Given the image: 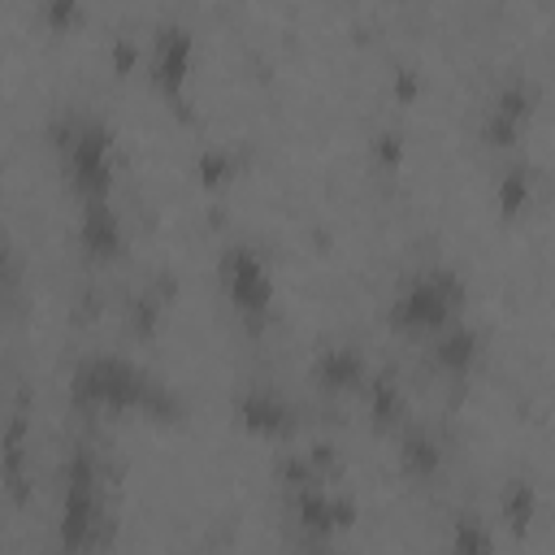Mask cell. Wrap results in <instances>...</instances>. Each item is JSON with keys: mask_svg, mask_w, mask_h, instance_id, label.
Segmentation results:
<instances>
[{"mask_svg": "<svg viewBox=\"0 0 555 555\" xmlns=\"http://www.w3.org/2000/svg\"><path fill=\"white\" fill-rule=\"evenodd\" d=\"M460 312H464V282H460V273L429 269V273H416V278L403 282V291L390 299L386 317H390V325L399 334L425 338V334H438Z\"/></svg>", "mask_w": 555, "mask_h": 555, "instance_id": "6da1fadb", "label": "cell"}, {"mask_svg": "<svg viewBox=\"0 0 555 555\" xmlns=\"http://www.w3.org/2000/svg\"><path fill=\"white\" fill-rule=\"evenodd\" d=\"M147 382L152 373H143L121 356H87L69 377V395L74 408L82 412H134L143 408Z\"/></svg>", "mask_w": 555, "mask_h": 555, "instance_id": "7a4b0ae2", "label": "cell"}, {"mask_svg": "<svg viewBox=\"0 0 555 555\" xmlns=\"http://www.w3.org/2000/svg\"><path fill=\"white\" fill-rule=\"evenodd\" d=\"M61 169L78 199H100L113 191V139L100 121H69L61 134Z\"/></svg>", "mask_w": 555, "mask_h": 555, "instance_id": "3957f363", "label": "cell"}, {"mask_svg": "<svg viewBox=\"0 0 555 555\" xmlns=\"http://www.w3.org/2000/svg\"><path fill=\"white\" fill-rule=\"evenodd\" d=\"M221 286H225L230 304L238 308V317H247V321H264L269 317L273 278H269V264H264V256L256 247L234 243L221 256Z\"/></svg>", "mask_w": 555, "mask_h": 555, "instance_id": "277c9868", "label": "cell"}, {"mask_svg": "<svg viewBox=\"0 0 555 555\" xmlns=\"http://www.w3.org/2000/svg\"><path fill=\"white\" fill-rule=\"evenodd\" d=\"M191 61H195V35L182 26V22H165L156 30V48H152V87L178 104L182 91H186V78H191Z\"/></svg>", "mask_w": 555, "mask_h": 555, "instance_id": "5b68a950", "label": "cell"}, {"mask_svg": "<svg viewBox=\"0 0 555 555\" xmlns=\"http://www.w3.org/2000/svg\"><path fill=\"white\" fill-rule=\"evenodd\" d=\"M100 516H104L100 486H61V520H56V533H61V546L65 551L95 546L100 542Z\"/></svg>", "mask_w": 555, "mask_h": 555, "instance_id": "8992f818", "label": "cell"}, {"mask_svg": "<svg viewBox=\"0 0 555 555\" xmlns=\"http://www.w3.org/2000/svg\"><path fill=\"white\" fill-rule=\"evenodd\" d=\"M78 247L91 260H117L126 251V225H121L117 208L108 204V195L82 199V208H78Z\"/></svg>", "mask_w": 555, "mask_h": 555, "instance_id": "52a82bcc", "label": "cell"}, {"mask_svg": "<svg viewBox=\"0 0 555 555\" xmlns=\"http://www.w3.org/2000/svg\"><path fill=\"white\" fill-rule=\"evenodd\" d=\"M234 421L247 429V434H260V438H286L295 429V412L282 395L264 390V386H251L234 399Z\"/></svg>", "mask_w": 555, "mask_h": 555, "instance_id": "ba28073f", "label": "cell"}, {"mask_svg": "<svg viewBox=\"0 0 555 555\" xmlns=\"http://www.w3.org/2000/svg\"><path fill=\"white\" fill-rule=\"evenodd\" d=\"M312 377L321 390L338 395V390H356L369 382V360L360 347L351 343H334V347H321L317 360H312Z\"/></svg>", "mask_w": 555, "mask_h": 555, "instance_id": "9c48e42d", "label": "cell"}, {"mask_svg": "<svg viewBox=\"0 0 555 555\" xmlns=\"http://www.w3.org/2000/svg\"><path fill=\"white\" fill-rule=\"evenodd\" d=\"M0 490L9 494V503H26L30 499V473H26V416L13 412L9 425L0 429Z\"/></svg>", "mask_w": 555, "mask_h": 555, "instance_id": "30bf717a", "label": "cell"}, {"mask_svg": "<svg viewBox=\"0 0 555 555\" xmlns=\"http://www.w3.org/2000/svg\"><path fill=\"white\" fill-rule=\"evenodd\" d=\"M434 360H438V369H442V373L464 377V373L477 364V330H473V325H464L460 317H455V321H447V325L434 334Z\"/></svg>", "mask_w": 555, "mask_h": 555, "instance_id": "8fae6325", "label": "cell"}, {"mask_svg": "<svg viewBox=\"0 0 555 555\" xmlns=\"http://www.w3.org/2000/svg\"><path fill=\"white\" fill-rule=\"evenodd\" d=\"M291 512H295V525H299L308 538H317V542L330 538V533H338V529H334V494H330L321 481L295 486Z\"/></svg>", "mask_w": 555, "mask_h": 555, "instance_id": "7c38bea8", "label": "cell"}, {"mask_svg": "<svg viewBox=\"0 0 555 555\" xmlns=\"http://www.w3.org/2000/svg\"><path fill=\"white\" fill-rule=\"evenodd\" d=\"M399 468L408 481H434L442 473V447L434 442V434L408 425L399 438Z\"/></svg>", "mask_w": 555, "mask_h": 555, "instance_id": "4fadbf2b", "label": "cell"}, {"mask_svg": "<svg viewBox=\"0 0 555 555\" xmlns=\"http://www.w3.org/2000/svg\"><path fill=\"white\" fill-rule=\"evenodd\" d=\"M499 516L512 533H525L538 516V490L529 481H507L503 486V499H499Z\"/></svg>", "mask_w": 555, "mask_h": 555, "instance_id": "5bb4252c", "label": "cell"}, {"mask_svg": "<svg viewBox=\"0 0 555 555\" xmlns=\"http://www.w3.org/2000/svg\"><path fill=\"white\" fill-rule=\"evenodd\" d=\"M369 412H373V425L377 429H390L403 421V390L395 377H373L369 382Z\"/></svg>", "mask_w": 555, "mask_h": 555, "instance_id": "9a60e30c", "label": "cell"}, {"mask_svg": "<svg viewBox=\"0 0 555 555\" xmlns=\"http://www.w3.org/2000/svg\"><path fill=\"white\" fill-rule=\"evenodd\" d=\"M529 195H533V178L525 165H512L503 178H499V212L503 217H520L529 208Z\"/></svg>", "mask_w": 555, "mask_h": 555, "instance_id": "2e32d148", "label": "cell"}, {"mask_svg": "<svg viewBox=\"0 0 555 555\" xmlns=\"http://www.w3.org/2000/svg\"><path fill=\"white\" fill-rule=\"evenodd\" d=\"M533 100H538V95H533V87H529V82H507V87L494 95V104H490V108H499V113H507L512 121H520V126H525V121L533 117Z\"/></svg>", "mask_w": 555, "mask_h": 555, "instance_id": "e0dca14e", "label": "cell"}, {"mask_svg": "<svg viewBox=\"0 0 555 555\" xmlns=\"http://www.w3.org/2000/svg\"><path fill=\"white\" fill-rule=\"evenodd\" d=\"M234 173H238V156H234V152L208 147V152L199 156V182H204V186H221V182H230Z\"/></svg>", "mask_w": 555, "mask_h": 555, "instance_id": "ac0fdd59", "label": "cell"}, {"mask_svg": "<svg viewBox=\"0 0 555 555\" xmlns=\"http://www.w3.org/2000/svg\"><path fill=\"white\" fill-rule=\"evenodd\" d=\"M520 121H512L507 113H499V108H486V117H481V139L490 143V147H512L516 139H520Z\"/></svg>", "mask_w": 555, "mask_h": 555, "instance_id": "d6986e66", "label": "cell"}, {"mask_svg": "<svg viewBox=\"0 0 555 555\" xmlns=\"http://www.w3.org/2000/svg\"><path fill=\"white\" fill-rule=\"evenodd\" d=\"M447 542H451V551H468V555H486V551H494V538H490L477 520H455Z\"/></svg>", "mask_w": 555, "mask_h": 555, "instance_id": "ffe728a7", "label": "cell"}, {"mask_svg": "<svg viewBox=\"0 0 555 555\" xmlns=\"http://www.w3.org/2000/svg\"><path fill=\"white\" fill-rule=\"evenodd\" d=\"M39 17H43L48 30L65 35V30L78 26V17H82V0H39Z\"/></svg>", "mask_w": 555, "mask_h": 555, "instance_id": "44dd1931", "label": "cell"}, {"mask_svg": "<svg viewBox=\"0 0 555 555\" xmlns=\"http://www.w3.org/2000/svg\"><path fill=\"white\" fill-rule=\"evenodd\" d=\"M156 321H160V304L156 299H134L130 304V330L139 338H152L156 334Z\"/></svg>", "mask_w": 555, "mask_h": 555, "instance_id": "7402d4cb", "label": "cell"}, {"mask_svg": "<svg viewBox=\"0 0 555 555\" xmlns=\"http://www.w3.org/2000/svg\"><path fill=\"white\" fill-rule=\"evenodd\" d=\"M373 160H377L382 169H399V160H403V139H399L395 130H382V134L373 139Z\"/></svg>", "mask_w": 555, "mask_h": 555, "instance_id": "603a6c76", "label": "cell"}, {"mask_svg": "<svg viewBox=\"0 0 555 555\" xmlns=\"http://www.w3.org/2000/svg\"><path fill=\"white\" fill-rule=\"evenodd\" d=\"M134 65H139V48H134L130 39H117V43H113V69H117V74H130Z\"/></svg>", "mask_w": 555, "mask_h": 555, "instance_id": "cb8c5ba5", "label": "cell"}, {"mask_svg": "<svg viewBox=\"0 0 555 555\" xmlns=\"http://www.w3.org/2000/svg\"><path fill=\"white\" fill-rule=\"evenodd\" d=\"M412 95H416V78L403 69V74H399V100H412Z\"/></svg>", "mask_w": 555, "mask_h": 555, "instance_id": "d4e9b609", "label": "cell"}]
</instances>
